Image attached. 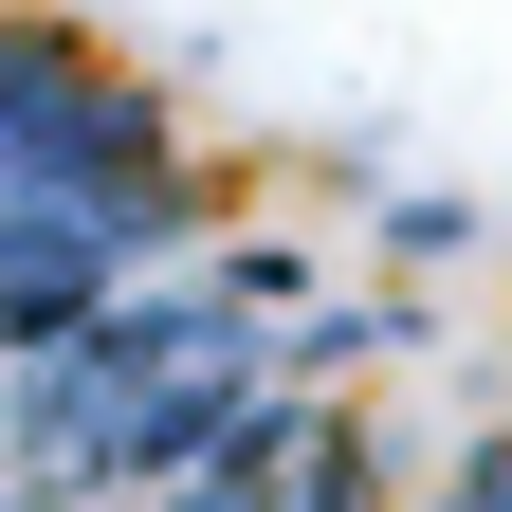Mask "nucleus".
Masks as SVG:
<instances>
[{
  "mask_svg": "<svg viewBox=\"0 0 512 512\" xmlns=\"http://www.w3.org/2000/svg\"><path fill=\"white\" fill-rule=\"evenodd\" d=\"M165 512H384V476H366L348 421H311V403H275V384H256L202 458L165 476Z\"/></svg>",
  "mask_w": 512,
  "mask_h": 512,
  "instance_id": "f03ea898",
  "label": "nucleus"
},
{
  "mask_svg": "<svg viewBox=\"0 0 512 512\" xmlns=\"http://www.w3.org/2000/svg\"><path fill=\"white\" fill-rule=\"evenodd\" d=\"M128 256H147V238H128L110 202H0V366L55 348L74 311H110V293H128Z\"/></svg>",
  "mask_w": 512,
  "mask_h": 512,
  "instance_id": "7ed1b4c3",
  "label": "nucleus"
},
{
  "mask_svg": "<svg viewBox=\"0 0 512 512\" xmlns=\"http://www.w3.org/2000/svg\"><path fill=\"white\" fill-rule=\"evenodd\" d=\"M256 384H275V275H183V293L128 275L110 311L0 366V494H37V512L165 494Z\"/></svg>",
  "mask_w": 512,
  "mask_h": 512,
  "instance_id": "f257e3e1",
  "label": "nucleus"
}]
</instances>
